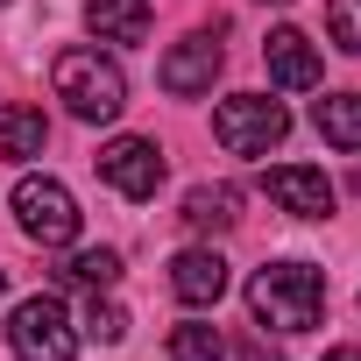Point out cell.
<instances>
[{"mask_svg": "<svg viewBox=\"0 0 361 361\" xmlns=\"http://www.w3.org/2000/svg\"><path fill=\"white\" fill-rule=\"evenodd\" d=\"M326 361H361V347H333V354H326Z\"/></svg>", "mask_w": 361, "mask_h": 361, "instance_id": "cell-20", "label": "cell"}, {"mask_svg": "<svg viewBox=\"0 0 361 361\" xmlns=\"http://www.w3.org/2000/svg\"><path fill=\"white\" fill-rule=\"evenodd\" d=\"M43 142H50V121H43V106H0V156H8V163H29V156H43Z\"/></svg>", "mask_w": 361, "mask_h": 361, "instance_id": "cell-13", "label": "cell"}, {"mask_svg": "<svg viewBox=\"0 0 361 361\" xmlns=\"http://www.w3.org/2000/svg\"><path fill=\"white\" fill-rule=\"evenodd\" d=\"M50 85H57V99H64L78 121H121V106H128V78H121V64L99 57V50H85V43L57 50Z\"/></svg>", "mask_w": 361, "mask_h": 361, "instance_id": "cell-2", "label": "cell"}, {"mask_svg": "<svg viewBox=\"0 0 361 361\" xmlns=\"http://www.w3.org/2000/svg\"><path fill=\"white\" fill-rule=\"evenodd\" d=\"M326 36H333V50L361 57V0H326Z\"/></svg>", "mask_w": 361, "mask_h": 361, "instance_id": "cell-18", "label": "cell"}, {"mask_svg": "<svg viewBox=\"0 0 361 361\" xmlns=\"http://www.w3.org/2000/svg\"><path fill=\"white\" fill-rule=\"evenodd\" d=\"M220 29H199V36H185V43H170L163 50V64H156V85L170 92V99H199V92H213V78H220Z\"/></svg>", "mask_w": 361, "mask_h": 361, "instance_id": "cell-6", "label": "cell"}, {"mask_svg": "<svg viewBox=\"0 0 361 361\" xmlns=\"http://www.w3.org/2000/svg\"><path fill=\"white\" fill-rule=\"evenodd\" d=\"M248 312L276 333H312L326 319V269L312 262H262L248 276Z\"/></svg>", "mask_w": 361, "mask_h": 361, "instance_id": "cell-1", "label": "cell"}, {"mask_svg": "<svg viewBox=\"0 0 361 361\" xmlns=\"http://www.w3.org/2000/svg\"><path fill=\"white\" fill-rule=\"evenodd\" d=\"M262 64H269V78H276L283 92H312V85H319V50H312L305 29H269Z\"/></svg>", "mask_w": 361, "mask_h": 361, "instance_id": "cell-9", "label": "cell"}, {"mask_svg": "<svg viewBox=\"0 0 361 361\" xmlns=\"http://www.w3.org/2000/svg\"><path fill=\"white\" fill-rule=\"evenodd\" d=\"M170 361H227V340H220V326H206V319L170 326Z\"/></svg>", "mask_w": 361, "mask_h": 361, "instance_id": "cell-16", "label": "cell"}, {"mask_svg": "<svg viewBox=\"0 0 361 361\" xmlns=\"http://www.w3.org/2000/svg\"><path fill=\"white\" fill-rule=\"evenodd\" d=\"M283 135H290V114H283V99H269V92H234V99L213 106V142H220L227 156H269Z\"/></svg>", "mask_w": 361, "mask_h": 361, "instance_id": "cell-3", "label": "cell"}, {"mask_svg": "<svg viewBox=\"0 0 361 361\" xmlns=\"http://www.w3.org/2000/svg\"><path fill=\"white\" fill-rule=\"evenodd\" d=\"M85 340H99V347H121V340H128V312H121L114 298H99V290H92V305H85Z\"/></svg>", "mask_w": 361, "mask_h": 361, "instance_id": "cell-17", "label": "cell"}, {"mask_svg": "<svg viewBox=\"0 0 361 361\" xmlns=\"http://www.w3.org/2000/svg\"><path fill=\"white\" fill-rule=\"evenodd\" d=\"M57 283H71V290H114V283H121V255H114V248H78V255L57 269Z\"/></svg>", "mask_w": 361, "mask_h": 361, "instance_id": "cell-15", "label": "cell"}, {"mask_svg": "<svg viewBox=\"0 0 361 361\" xmlns=\"http://www.w3.org/2000/svg\"><path fill=\"white\" fill-rule=\"evenodd\" d=\"M354 192H361V170H354Z\"/></svg>", "mask_w": 361, "mask_h": 361, "instance_id": "cell-22", "label": "cell"}, {"mask_svg": "<svg viewBox=\"0 0 361 361\" xmlns=\"http://www.w3.org/2000/svg\"><path fill=\"white\" fill-rule=\"evenodd\" d=\"M312 121H319V135H326L333 149L361 156V92H326V99L312 106Z\"/></svg>", "mask_w": 361, "mask_h": 361, "instance_id": "cell-14", "label": "cell"}, {"mask_svg": "<svg viewBox=\"0 0 361 361\" xmlns=\"http://www.w3.org/2000/svg\"><path fill=\"white\" fill-rule=\"evenodd\" d=\"M262 192H269L290 220H326V213H333V185H326V170H312V163H276V170H262Z\"/></svg>", "mask_w": 361, "mask_h": 361, "instance_id": "cell-8", "label": "cell"}, {"mask_svg": "<svg viewBox=\"0 0 361 361\" xmlns=\"http://www.w3.org/2000/svg\"><path fill=\"white\" fill-rule=\"evenodd\" d=\"M0 8H8V0H0Z\"/></svg>", "mask_w": 361, "mask_h": 361, "instance_id": "cell-23", "label": "cell"}, {"mask_svg": "<svg viewBox=\"0 0 361 361\" xmlns=\"http://www.w3.org/2000/svg\"><path fill=\"white\" fill-rule=\"evenodd\" d=\"M185 220L192 234H227L234 220H241V192L234 185H199V192H185Z\"/></svg>", "mask_w": 361, "mask_h": 361, "instance_id": "cell-12", "label": "cell"}, {"mask_svg": "<svg viewBox=\"0 0 361 361\" xmlns=\"http://www.w3.org/2000/svg\"><path fill=\"white\" fill-rule=\"evenodd\" d=\"M85 29L99 43H142L156 29V8L149 0H85Z\"/></svg>", "mask_w": 361, "mask_h": 361, "instance_id": "cell-11", "label": "cell"}, {"mask_svg": "<svg viewBox=\"0 0 361 361\" xmlns=\"http://www.w3.org/2000/svg\"><path fill=\"white\" fill-rule=\"evenodd\" d=\"M170 290L185 298V305H220V290H227L220 248H185V255L170 262Z\"/></svg>", "mask_w": 361, "mask_h": 361, "instance_id": "cell-10", "label": "cell"}, {"mask_svg": "<svg viewBox=\"0 0 361 361\" xmlns=\"http://www.w3.org/2000/svg\"><path fill=\"white\" fill-rule=\"evenodd\" d=\"M15 220L36 248H71L78 241V199L57 185V177H22L15 185Z\"/></svg>", "mask_w": 361, "mask_h": 361, "instance_id": "cell-5", "label": "cell"}, {"mask_svg": "<svg viewBox=\"0 0 361 361\" xmlns=\"http://www.w3.org/2000/svg\"><path fill=\"white\" fill-rule=\"evenodd\" d=\"M241 361H283V354H276L269 340H255V333H248V340H241Z\"/></svg>", "mask_w": 361, "mask_h": 361, "instance_id": "cell-19", "label": "cell"}, {"mask_svg": "<svg viewBox=\"0 0 361 361\" xmlns=\"http://www.w3.org/2000/svg\"><path fill=\"white\" fill-rule=\"evenodd\" d=\"M0 298H8V269H0Z\"/></svg>", "mask_w": 361, "mask_h": 361, "instance_id": "cell-21", "label": "cell"}, {"mask_svg": "<svg viewBox=\"0 0 361 361\" xmlns=\"http://www.w3.org/2000/svg\"><path fill=\"white\" fill-rule=\"evenodd\" d=\"M92 163H99V177H106L121 199H156V185H163V149H156L149 135H121V142H106Z\"/></svg>", "mask_w": 361, "mask_h": 361, "instance_id": "cell-7", "label": "cell"}, {"mask_svg": "<svg viewBox=\"0 0 361 361\" xmlns=\"http://www.w3.org/2000/svg\"><path fill=\"white\" fill-rule=\"evenodd\" d=\"M8 347H15V361H71L78 354V326H71V312H64V298H22L15 305V319H8Z\"/></svg>", "mask_w": 361, "mask_h": 361, "instance_id": "cell-4", "label": "cell"}]
</instances>
